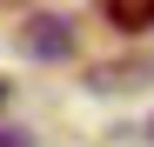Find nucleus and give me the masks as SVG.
<instances>
[{"label": "nucleus", "instance_id": "2", "mask_svg": "<svg viewBox=\"0 0 154 147\" xmlns=\"http://www.w3.org/2000/svg\"><path fill=\"white\" fill-rule=\"evenodd\" d=\"M27 47H34V54H67L60 20H27Z\"/></svg>", "mask_w": 154, "mask_h": 147}, {"label": "nucleus", "instance_id": "1", "mask_svg": "<svg viewBox=\"0 0 154 147\" xmlns=\"http://www.w3.org/2000/svg\"><path fill=\"white\" fill-rule=\"evenodd\" d=\"M100 7H107V20L121 34H147L154 27V0H100Z\"/></svg>", "mask_w": 154, "mask_h": 147}]
</instances>
